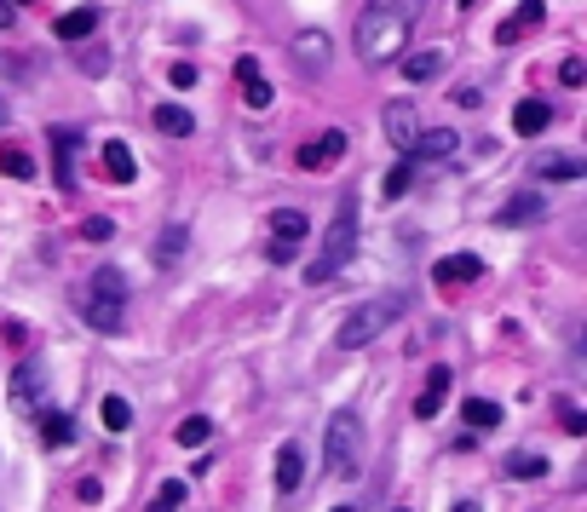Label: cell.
Instances as JSON below:
<instances>
[{"mask_svg":"<svg viewBox=\"0 0 587 512\" xmlns=\"http://www.w3.org/2000/svg\"><path fill=\"white\" fill-rule=\"evenodd\" d=\"M0 173H6V179H35L29 150H18V144H0Z\"/></svg>","mask_w":587,"mask_h":512,"instance_id":"603a6c76","label":"cell"},{"mask_svg":"<svg viewBox=\"0 0 587 512\" xmlns=\"http://www.w3.org/2000/svg\"><path fill=\"white\" fill-rule=\"evenodd\" d=\"M18 24V6H12V0H0V29H12Z\"/></svg>","mask_w":587,"mask_h":512,"instance_id":"f35d334b","label":"cell"},{"mask_svg":"<svg viewBox=\"0 0 587 512\" xmlns=\"http://www.w3.org/2000/svg\"><path fill=\"white\" fill-rule=\"evenodd\" d=\"M375 6H398V12H421V0H375Z\"/></svg>","mask_w":587,"mask_h":512,"instance_id":"ab89813d","label":"cell"},{"mask_svg":"<svg viewBox=\"0 0 587 512\" xmlns=\"http://www.w3.org/2000/svg\"><path fill=\"white\" fill-rule=\"evenodd\" d=\"M29 392H41V380H35V369H18V386H12L18 409H29Z\"/></svg>","mask_w":587,"mask_h":512,"instance_id":"836d02e7","label":"cell"},{"mask_svg":"<svg viewBox=\"0 0 587 512\" xmlns=\"http://www.w3.org/2000/svg\"><path fill=\"white\" fill-rule=\"evenodd\" d=\"M0 127H6V98H0Z\"/></svg>","mask_w":587,"mask_h":512,"instance_id":"b9f144b4","label":"cell"},{"mask_svg":"<svg viewBox=\"0 0 587 512\" xmlns=\"http://www.w3.org/2000/svg\"><path fill=\"white\" fill-rule=\"evenodd\" d=\"M403 317V300L398 294H380V300H369V305H357L352 317L340 323V334H334V346L340 351H357V346H375L386 328Z\"/></svg>","mask_w":587,"mask_h":512,"instance_id":"5b68a950","label":"cell"},{"mask_svg":"<svg viewBox=\"0 0 587 512\" xmlns=\"http://www.w3.org/2000/svg\"><path fill=\"white\" fill-rule=\"evenodd\" d=\"M449 512H478V501H455V507H449Z\"/></svg>","mask_w":587,"mask_h":512,"instance_id":"60d3db41","label":"cell"},{"mask_svg":"<svg viewBox=\"0 0 587 512\" xmlns=\"http://www.w3.org/2000/svg\"><path fill=\"white\" fill-rule=\"evenodd\" d=\"M380 127H386V144H398L403 156H409L415 139H421V116H415V104H409V98H392V104L380 110Z\"/></svg>","mask_w":587,"mask_h":512,"instance_id":"52a82bcc","label":"cell"},{"mask_svg":"<svg viewBox=\"0 0 587 512\" xmlns=\"http://www.w3.org/2000/svg\"><path fill=\"white\" fill-rule=\"evenodd\" d=\"M461 420H467V426H495V420H501V403H490V397H467V403H461Z\"/></svg>","mask_w":587,"mask_h":512,"instance_id":"484cf974","label":"cell"},{"mask_svg":"<svg viewBox=\"0 0 587 512\" xmlns=\"http://www.w3.org/2000/svg\"><path fill=\"white\" fill-rule=\"evenodd\" d=\"M294 58H300L306 70H323V64H329V35H323V29H300V35H294Z\"/></svg>","mask_w":587,"mask_h":512,"instance_id":"2e32d148","label":"cell"},{"mask_svg":"<svg viewBox=\"0 0 587 512\" xmlns=\"http://www.w3.org/2000/svg\"><path fill=\"white\" fill-rule=\"evenodd\" d=\"M449 380H455L449 369H432V374H426V392H421V403H415V415H421V420H432V415H438V403H444Z\"/></svg>","mask_w":587,"mask_h":512,"instance_id":"ffe728a7","label":"cell"},{"mask_svg":"<svg viewBox=\"0 0 587 512\" xmlns=\"http://www.w3.org/2000/svg\"><path fill=\"white\" fill-rule=\"evenodd\" d=\"M547 127H553V104H541V98H524V104L513 110V133H518V139H541Z\"/></svg>","mask_w":587,"mask_h":512,"instance_id":"5bb4252c","label":"cell"},{"mask_svg":"<svg viewBox=\"0 0 587 512\" xmlns=\"http://www.w3.org/2000/svg\"><path fill=\"white\" fill-rule=\"evenodd\" d=\"M564 432H570V438H582V432H587V420H582L576 403H564Z\"/></svg>","mask_w":587,"mask_h":512,"instance_id":"d590c367","label":"cell"},{"mask_svg":"<svg viewBox=\"0 0 587 512\" xmlns=\"http://www.w3.org/2000/svg\"><path fill=\"white\" fill-rule=\"evenodd\" d=\"M196 81V64H173V87H190Z\"/></svg>","mask_w":587,"mask_h":512,"instance_id":"8d00e7d4","label":"cell"},{"mask_svg":"<svg viewBox=\"0 0 587 512\" xmlns=\"http://www.w3.org/2000/svg\"><path fill=\"white\" fill-rule=\"evenodd\" d=\"M41 438L52 443V449H64V443L75 438V426H70V415H58V409H47V415H41Z\"/></svg>","mask_w":587,"mask_h":512,"instance_id":"4316f807","label":"cell"},{"mask_svg":"<svg viewBox=\"0 0 587 512\" xmlns=\"http://www.w3.org/2000/svg\"><path fill=\"white\" fill-rule=\"evenodd\" d=\"M300 236H311L306 213H294V208L271 213V259H277V265H288V259L300 254Z\"/></svg>","mask_w":587,"mask_h":512,"instance_id":"8992f818","label":"cell"},{"mask_svg":"<svg viewBox=\"0 0 587 512\" xmlns=\"http://www.w3.org/2000/svg\"><path fill=\"white\" fill-rule=\"evenodd\" d=\"M185 507V484H173V478H167L162 489H156V501H150V512H179Z\"/></svg>","mask_w":587,"mask_h":512,"instance_id":"f546056e","label":"cell"},{"mask_svg":"<svg viewBox=\"0 0 587 512\" xmlns=\"http://www.w3.org/2000/svg\"><path fill=\"white\" fill-rule=\"evenodd\" d=\"M541 213H547V196H541V190H518L513 202L495 208V225H530V219H541Z\"/></svg>","mask_w":587,"mask_h":512,"instance_id":"7c38bea8","label":"cell"},{"mask_svg":"<svg viewBox=\"0 0 587 512\" xmlns=\"http://www.w3.org/2000/svg\"><path fill=\"white\" fill-rule=\"evenodd\" d=\"M346 144H352V139H346L340 127H329L317 144H306V150H300V167H306V173H323V167H334L340 156H346Z\"/></svg>","mask_w":587,"mask_h":512,"instance_id":"8fae6325","label":"cell"},{"mask_svg":"<svg viewBox=\"0 0 587 512\" xmlns=\"http://www.w3.org/2000/svg\"><path fill=\"white\" fill-rule=\"evenodd\" d=\"M541 179H582V162L576 156H536Z\"/></svg>","mask_w":587,"mask_h":512,"instance_id":"d4e9b609","label":"cell"},{"mask_svg":"<svg viewBox=\"0 0 587 512\" xmlns=\"http://www.w3.org/2000/svg\"><path fill=\"white\" fill-rule=\"evenodd\" d=\"M104 426H110V432H127V426H133V403H127V397H104Z\"/></svg>","mask_w":587,"mask_h":512,"instance_id":"f1b7e54d","label":"cell"},{"mask_svg":"<svg viewBox=\"0 0 587 512\" xmlns=\"http://www.w3.org/2000/svg\"><path fill=\"white\" fill-rule=\"evenodd\" d=\"M93 29H98V12L93 6H81V12H64V18L52 24V35H58V41H87Z\"/></svg>","mask_w":587,"mask_h":512,"instance_id":"ac0fdd59","label":"cell"},{"mask_svg":"<svg viewBox=\"0 0 587 512\" xmlns=\"http://www.w3.org/2000/svg\"><path fill=\"white\" fill-rule=\"evenodd\" d=\"M104 173H110L116 185H133V173H139V162H133V150H127L121 139H110V144H104Z\"/></svg>","mask_w":587,"mask_h":512,"instance_id":"d6986e66","label":"cell"},{"mask_svg":"<svg viewBox=\"0 0 587 512\" xmlns=\"http://www.w3.org/2000/svg\"><path fill=\"white\" fill-rule=\"evenodd\" d=\"M52 150H58V190H75V133L52 127Z\"/></svg>","mask_w":587,"mask_h":512,"instance_id":"e0dca14e","label":"cell"},{"mask_svg":"<svg viewBox=\"0 0 587 512\" xmlns=\"http://www.w3.org/2000/svg\"><path fill=\"white\" fill-rule=\"evenodd\" d=\"M455 150H461V133H449V127H438V133H421L409 156H421V162H449Z\"/></svg>","mask_w":587,"mask_h":512,"instance_id":"9a60e30c","label":"cell"},{"mask_svg":"<svg viewBox=\"0 0 587 512\" xmlns=\"http://www.w3.org/2000/svg\"><path fill=\"white\" fill-rule=\"evenodd\" d=\"M18 6H29V0H18Z\"/></svg>","mask_w":587,"mask_h":512,"instance_id":"ee69618b","label":"cell"},{"mask_svg":"<svg viewBox=\"0 0 587 512\" xmlns=\"http://www.w3.org/2000/svg\"><path fill=\"white\" fill-rule=\"evenodd\" d=\"M352 254H357V196L346 190L340 208H334V219H329V231H323V242H317V254H311V265H306V282H334Z\"/></svg>","mask_w":587,"mask_h":512,"instance_id":"3957f363","label":"cell"},{"mask_svg":"<svg viewBox=\"0 0 587 512\" xmlns=\"http://www.w3.org/2000/svg\"><path fill=\"white\" fill-rule=\"evenodd\" d=\"M75 305H81L87 328H98V334H121V323H127V277H121L116 265H98L93 277L81 282Z\"/></svg>","mask_w":587,"mask_h":512,"instance_id":"7a4b0ae2","label":"cell"},{"mask_svg":"<svg viewBox=\"0 0 587 512\" xmlns=\"http://www.w3.org/2000/svg\"><path fill=\"white\" fill-rule=\"evenodd\" d=\"M334 512H352V507H334Z\"/></svg>","mask_w":587,"mask_h":512,"instance_id":"7bdbcfd3","label":"cell"},{"mask_svg":"<svg viewBox=\"0 0 587 512\" xmlns=\"http://www.w3.org/2000/svg\"><path fill=\"white\" fill-rule=\"evenodd\" d=\"M507 472H513V478H541V472H547V455L518 449V455H507Z\"/></svg>","mask_w":587,"mask_h":512,"instance_id":"83f0119b","label":"cell"},{"mask_svg":"<svg viewBox=\"0 0 587 512\" xmlns=\"http://www.w3.org/2000/svg\"><path fill=\"white\" fill-rule=\"evenodd\" d=\"M438 70H444V52H409V58H403V75H409V81H432Z\"/></svg>","mask_w":587,"mask_h":512,"instance_id":"7402d4cb","label":"cell"},{"mask_svg":"<svg viewBox=\"0 0 587 512\" xmlns=\"http://www.w3.org/2000/svg\"><path fill=\"white\" fill-rule=\"evenodd\" d=\"M398 512H409V507H398Z\"/></svg>","mask_w":587,"mask_h":512,"instance_id":"f6af8a7d","label":"cell"},{"mask_svg":"<svg viewBox=\"0 0 587 512\" xmlns=\"http://www.w3.org/2000/svg\"><path fill=\"white\" fill-rule=\"evenodd\" d=\"M409 29H415V12H398V6H363L352 41H357V58L363 64H398L403 47H409Z\"/></svg>","mask_w":587,"mask_h":512,"instance_id":"6da1fadb","label":"cell"},{"mask_svg":"<svg viewBox=\"0 0 587 512\" xmlns=\"http://www.w3.org/2000/svg\"><path fill=\"white\" fill-rule=\"evenodd\" d=\"M116 236V225L104 219V213H93V219H81V242H110Z\"/></svg>","mask_w":587,"mask_h":512,"instance_id":"4dcf8cb0","label":"cell"},{"mask_svg":"<svg viewBox=\"0 0 587 512\" xmlns=\"http://www.w3.org/2000/svg\"><path fill=\"white\" fill-rule=\"evenodd\" d=\"M409 179H415V167H409V156H403V162L386 173V196H403V190H409Z\"/></svg>","mask_w":587,"mask_h":512,"instance_id":"d6a6232c","label":"cell"},{"mask_svg":"<svg viewBox=\"0 0 587 512\" xmlns=\"http://www.w3.org/2000/svg\"><path fill=\"white\" fill-rule=\"evenodd\" d=\"M455 104H461V110H478V104H484V93H478V87H461V98H455Z\"/></svg>","mask_w":587,"mask_h":512,"instance_id":"74e56055","label":"cell"},{"mask_svg":"<svg viewBox=\"0 0 587 512\" xmlns=\"http://www.w3.org/2000/svg\"><path fill=\"white\" fill-rule=\"evenodd\" d=\"M236 87H242V104L248 110H271V81L259 75V58H236Z\"/></svg>","mask_w":587,"mask_h":512,"instance_id":"30bf717a","label":"cell"},{"mask_svg":"<svg viewBox=\"0 0 587 512\" xmlns=\"http://www.w3.org/2000/svg\"><path fill=\"white\" fill-rule=\"evenodd\" d=\"M300 484H306V449L288 438V443L277 449V489H282V495H294Z\"/></svg>","mask_w":587,"mask_h":512,"instance_id":"4fadbf2b","label":"cell"},{"mask_svg":"<svg viewBox=\"0 0 587 512\" xmlns=\"http://www.w3.org/2000/svg\"><path fill=\"white\" fill-rule=\"evenodd\" d=\"M582 75H587L582 58H564V64H559V81H564V87H582Z\"/></svg>","mask_w":587,"mask_h":512,"instance_id":"e575fe53","label":"cell"},{"mask_svg":"<svg viewBox=\"0 0 587 512\" xmlns=\"http://www.w3.org/2000/svg\"><path fill=\"white\" fill-rule=\"evenodd\" d=\"M156 127H162L167 139H185V133L196 127V121H190V110H185V104H156Z\"/></svg>","mask_w":587,"mask_h":512,"instance_id":"44dd1931","label":"cell"},{"mask_svg":"<svg viewBox=\"0 0 587 512\" xmlns=\"http://www.w3.org/2000/svg\"><path fill=\"white\" fill-rule=\"evenodd\" d=\"M478 277H484V259L478 254H449V259L432 265V282H438V288H467V282H478Z\"/></svg>","mask_w":587,"mask_h":512,"instance_id":"9c48e42d","label":"cell"},{"mask_svg":"<svg viewBox=\"0 0 587 512\" xmlns=\"http://www.w3.org/2000/svg\"><path fill=\"white\" fill-rule=\"evenodd\" d=\"M173 438L185 443V449H202V443L213 438V420H208V415H185V420H179V432H173Z\"/></svg>","mask_w":587,"mask_h":512,"instance_id":"cb8c5ba5","label":"cell"},{"mask_svg":"<svg viewBox=\"0 0 587 512\" xmlns=\"http://www.w3.org/2000/svg\"><path fill=\"white\" fill-rule=\"evenodd\" d=\"M323 466H329V478H357V466H363V420L352 409H340L329 415V432H323Z\"/></svg>","mask_w":587,"mask_h":512,"instance_id":"277c9868","label":"cell"},{"mask_svg":"<svg viewBox=\"0 0 587 512\" xmlns=\"http://www.w3.org/2000/svg\"><path fill=\"white\" fill-rule=\"evenodd\" d=\"M541 18H547V6H541V0H518L513 12L495 24V47H513V41H524V35H530Z\"/></svg>","mask_w":587,"mask_h":512,"instance_id":"ba28073f","label":"cell"},{"mask_svg":"<svg viewBox=\"0 0 587 512\" xmlns=\"http://www.w3.org/2000/svg\"><path fill=\"white\" fill-rule=\"evenodd\" d=\"M179 254H185V231L173 225V231H162V242H156V259L167 265V259H179Z\"/></svg>","mask_w":587,"mask_h":512,"instance_id":"1f68e13d","label":"cell"}]
</instances>
